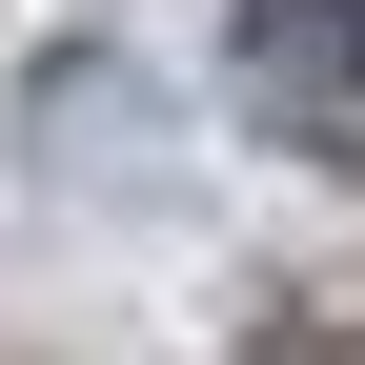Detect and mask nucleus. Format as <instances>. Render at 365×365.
I'll list each match as a JSON object with an SVG mask.
<instances>
[{
  "mask_svg": "<svg viewBox=\"0 0 365 365\" xmlns=\"http://www.w3.org/2000/svg\"><path fill=\"white\" fill-rule=\"evenodd\" d=\"M244 102L284 143H365V0H244Z\"/></svg>",
  "mask_w": 365,
  "mask_h": 365,
  "instance_id": "nucleus-1",
  "label": "nucleus"
}]
</instances>
